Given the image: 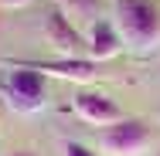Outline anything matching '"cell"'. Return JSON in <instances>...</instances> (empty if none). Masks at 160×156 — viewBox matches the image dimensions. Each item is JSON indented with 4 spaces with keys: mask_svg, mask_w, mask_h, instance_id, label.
<instances>
[{
    "mask_svg": "<svg viewBox=\"0 0 160 156\" xmlns=\"http://www.w3.org/2000/svg\"><path fill=\"white\" fill-rule=\"evenodd\" d=\"M112 24L129 51L150 54L160 48V7L157 0H112Z\"/></svg>",
    "mask_w": 160,
    "mask_h": 156,
    "instance_id": "6da1fadb",
    "label": "cell"
},
{
    "mask_svg": "<svg viewBox=\"0 0 160 156\" xmlns=\"http://www.w3.org/2000/svg\"><path fill=\"white\" fill-rule=\"evenodd\" d=\"M7 64V71H0V98L10 112L17 116H38L48 105V75L24 68V64Z\"/></svg>",
    "mask_w": 160,
    "mask_h": 156,
    "instance_id": "7a4b0ae2",
    "label": "cell"
},
{
    "mask_svg": "<svg viewBox=\"0 0 160 156\" xmlns=\"http://www.w3.org/2000/svg\"><path fill=\"white\" fill-rule=\"evenodd\" d=\"M96 143H99V153H106V156H143L153 146V129H150L147 119L123 116L119 122L102 125Z\"/></svg>",
    "mask_w": 160,
    "mask_h": 156,
    "instance_id": "3957f363",
    "label": "cell"
},
{
    "mask_svg": "<svg viewBox=\"0 0 160 156\" xmlns=\"http://www.w3.org/2000/svg\"><path fill=\"white\" fill-rule=\"evenodd\" d=\"M44 41L51 44V51L58 58H89V41H85V31H78L68 14L55 3L48 14H44Z\"/></svg>",
    "mask_w": 160,
    "mask_h": 156,
    "instance_id": "277c9868",
    "label": "cell"
},
{
    "mask_svg": "<svg viewBox=\"0 0 160 156\" xmlns=\"http://www.w3.org/2000/svg\"><path fill=\"white\" fill-rule=\"evenodd\" d=\"M72 109H75V116H78L82 122L99 125V129L123 119V109H119L106 92H96V88H78L75 98H72Z\"/></svg>",
    "mask_w": 160,
    "mask_h": 156,
    "instance_id": "5b68a950",
    "label": "cell"
},
{
    "mask_svg": "<svg viewBox=\"0 0 160 156\" xmlns=\"http://www.w3.org/2000/svg\"><path fill=\"white\" fill-rule=\"evenodd\" d=\"M10 64H24V68H34L41 75H55V78H68L75 85H89L96 82L99 75V61L92 58H55V61H10Z\"/></svg>",
    "mask_w": 160,
    "mask_h": 156,
    "instance_id": "8992f818",
    "label": "cell"
},
{
    "mask_svg": "<svg viewBox=\"0 0 160 156\" xmlns=\"http://www.w3.org/2000/svg\"><path fill=\"white\" fill-rule=\"evenodd\" d=\"M85 41H89V58L92 61H112L126 44H123V37H119V31H116V24H112V17H99L96 24L85 31Z\"/></svg>",
    "mask_w": 160,
    "mask_h": 156,
    "instance_id": "52a82bcc",
    "label": "cell"
},
{
    "mask_svg": "<svg viewBox=\"0 0 160 156\" xmlns=\"http://www.w3.org/2000/svg\"><path fill=\"white\" fill-rule=\"evenodd\" d=\"M58 7L68 14V21H72L78 31H89L99 17H102V14H99V0H58Z\"/></svg>",
    "mask_w": 160,
    "mask_h": 156,
    "instance_id": "ba28073f",
    "label": "cell"
},
{
    "mask_svg": "<svg viewBox=\"0 0 160 156\" xmlns=\"http://www.w3.org/2000/svg\"><path fill=\"white\" fill-rule=\"evenodd\" d=\"M62 156H99V153H96V149H89L85 143L68 139V143H62Z\"/></svg>",
    "mask_w": 160,
    "mask_h": 156,
    "instance_id": "9c48e42d",
    "label": "cell"
},
{
    "mask_svg": "<svg viewBox=\"0 0 160 156\" xmlns=\"http://www.w3.org/2000/svg\"><path fill=\"white\" fill-rule=\"evenodd\" d=\"M0 3H3V7H28L31 0H0Z\"/></svg>",
    "mask_w": 160,
    "mask_h": 156,
    "instance_id": "30bf717a",
    "label": "cell"
},
{
    "mask_svg": "<svg viewBox=\"0 0 160 156\" xmlns=\"http://www.w3.org/2000/svg\"><path fill=\"white\" fill-rule=\"evenodd\" d=\"M7 156H41L38 149H14V153H7Z\"/></svg>",
    "mask_w": 160,
    "mask_h": 156,
    "instance_id": "8fae6325",
    "label": "cell"
},
{
    "mask_svg": "<svg viewBox=\"0 0 160 156\" xmlns=\"http://www.w3.org/2000/svg\"><path fill=\"white\" fill-rule=\"evenodd\" d=\"M157 156H160V153H157Z\"/></svg>",
    "mask_w": 160,
    "mask_h": 156,
    "instance_id": "7c38bea8",
    "label": "cell"
}]
</instances>
